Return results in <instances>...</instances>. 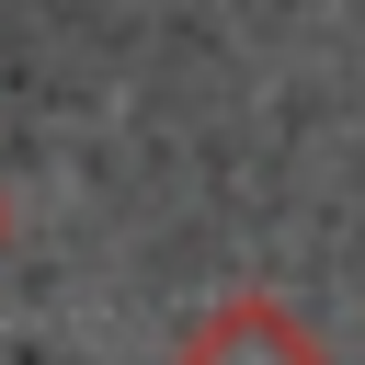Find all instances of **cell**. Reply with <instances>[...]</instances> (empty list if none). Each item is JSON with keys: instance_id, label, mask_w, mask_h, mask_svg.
<instances>
[{"instance_id": "cell-1", "label": "cell", "mask_w": 365, "mask_h": 365, "mask_svg": "<svg viewBox=\"0 0 365 365\" xmlns=\"http://www.w3.org/2000/svg\"><path fill=\"white\" fill-rule=\"evenodd\" d=\"M194 365H319V342H308L274 297H228V308L194 331Z\"/></svg>"}]
</instances>
